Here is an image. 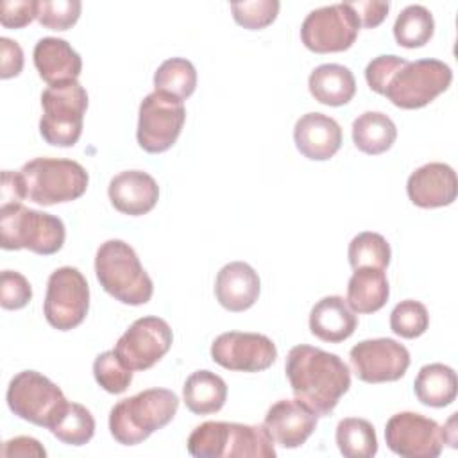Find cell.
Segmentation results:
<instances>
[{"instance_id":"6da1fadb","label":"cell","mask_w":458,"mask_h":458,"mask_svg":"<svg viewBox=\"0 0 458 458\" xmlns=\"http://www.w3.org/2000/svg\"><path fill=\"white\" fill-rule=\"evenodd\" d=\"M284 372L293 395L318 417L329 415L351 386V370L338 354L306 344L290 349Z\"/></svg>"},{"instance_id":"7a4b0ae2","label":"cell","mask_w":458,"mask_h":458,"mask_svg":"<svg viewBox=\"0 0 458 458\" xmlns=\"http://www.w3.org/2000/svg\"><path fill=\"white\" fill-rule=\"evenodd\" d=\"M179 397L168 388H147L118 401L109 411L111 437L122 445H136L165 428L177 413Z\"/></svg>"},{"instance_id":"3957f363","label":"cell","mask_w":458,"mask_h":458,"mask_svg":"<svg viewBox=\"0 0 458 458\" xmlns=\"http://www.w3.org/2000/svg\"><path fill=\"white\" fill-rule=\"evenodd\" d=\"M188 453L195 458H274V440L261 424L206 420L188 437Z\"/></svg>"},{"instance_id":"277c9868","label":"cell","mask_w":458,"mask_h":458,"mask_svg":"<svg viewBox=\"0 0 458 458\" xmlns=\"http://www.w3.org/2000/svg\"><path fill=\"white\" fill-rule=\"evenodd\" d=\"M23 197L39 204L54 206L72 202L88 190L89 175L73 159L34 157L18 170Z\"/></svg>"},{"instance_id":"5b68a950","label":"cell","mask_w":458,"mask_h":458,"mask_svg":"<svg viewBox=\"0 0 458 458\" xmlns=\"http://www.w3.org/2000/svg\"><path fill=\"white\" fill-rule=\"evenodd\" d=\"M95 274L100 286L122 304L141 306L154 293L150 276L141 267L136 250L123 240L100 243L95 256Z\"/></svg>"},{"instance_id":"8992f818","label":"cell","mask_w":458,"mask_h":458,"mask_svg":"<svg viewBox=\"0 0 458 458\" xmlns=\"http://www.w3.org/2000/svg\"><path fill=\"white\" fill-rule=\"evenodd\" d=\"M66 238L59 216L25 208L21 202L0 206V245L5 250L29 249L41 256L61 250Z\"/></svg>"},{"instance_id":"52a82bcc","label":"cell","mask_w":458,"mask_h":458,"mask_svg":"<svg viewBox=\"0 0 458 458\" xmlns=\"http://www.w3.org/2000/svg\"><path fill=\"white\" fill-rule=\"evenodd\" d=\"M41 138L54 147H73L84 125L88 93L79 81L48 86L41 93Z\"/></svg>"},{"instance_id":"ba28073f","label":"cell","mask_w":458,"mask_h":458,"mask_svg":"<svg viewBox=\"0 0 458 458\" xmlns=\"http://www.w3.org/2000/svg\"><path fill=\"white\" fill-rule=\"evenodd\" d=\"M453 82L449 64L440 59L406 61L390 75L383 95L401 109H420L431 104Z\"/></svg>"},{"instance_id":"9c48e42d","label":"cell","mask_w":458,"mask_h":458,"mask_svg":"<svg viewBox=\"0 0 458 458\" xmlns=\"http://www.w3.org/2000/svg\"><path fill=\"white\" fill-rule=\"evenodd\" d=\"M9 410L36 426L52 429L68 410L63 390L38 370L18 372L7 386Z\"/></svg>"},{"instance_id":"30bf717a","label":"cell","mask_w":458,"mask_h":458,"mask_svg":"<svg viewBox=\"0 0 458 458\" xmlns=\"http://www.w3.org/2000/svg\"><path fill=\"white\" fill-rule=\"evenodd\" d=\"M186 122L184 102L165 91L148 93L138 111V145L150 154L168 150L179 138Z\"/></svg>"},{"instance_id":"8fae6325","label":"cell","mask_w":458,"mask_h":458,"mask_svg":"<svg viewBox=\"0 0 458 458\" xmlns=\"http://www.w3.org/2000/svg\"><path fill=\"white\" fill-rule=\"evenodd\" d=\"M89 310V286L75 267L54 270L47 283L43 313L57 331H70L82 324Z\"/></svg>"},{"instance_id":"7c38bea8","label":"cell","mask_w":458,"mask_h":458,"mask_svg":"<svg viewBox=\"0 0 458 458\" xmlns=\"http://www.w3.org/2000/svg\"><path fill=\"white\" fill-rule=\"evenodd\" d=\"M358 30L360 20L351 4H333L308 13L301 25V41L315 54L344 52L356 41Z\"/></svg>"},{"instance_id":"4fadbf2b","label":"cell","mask_w":458,"mask_h":458,"mask_svg":"<svg viewBox=\"0 0 458 458\" xmlns=\"http://www.w3.org/2000/svg\"><path fill=\"white\" fill-rule=\"evenodd\" d=\"M174 333L166 320L148 315L134 320L118 338L114 351L122 363L134 370L154 367L172 347Z\"/></svg>"},{"instance_id":"5bb4252c","label":"cell","mask_w":458,"mask_h":458,"mask_svg":"<svg viewBox=\"0 0 458 458\" xmlns=\"http://www.w3.org/2000/svg\"><path fill=\"white\" fill-rule=\"evenodd\" d=\"M385 440L404 458H437L445 444L442 426L417 411H399L386 420Z\"/></svg>"},{"instance_id":"9a60e30c","label":"cell","mask_w":458,"mask_h":458,"mask_svg":"<svg viewBox=\"0 0 458 458\" xmlns=\"http://www.w3.org/2000/svg\"><path fill=\"white\" fill-rule=\"evenodd\" d=\"M211 358L227 370L261 372L274 365L277 347L261 333L227 331L213 340Z\"/></svg>"},{"instance_id":"2e32d148","label":"cell","mask_w":458,"mask_h":458,"mask_svg":"<svg viewBox=\"0 0 458 458\" xmlns=\"http://www.w3.org/2000/svg\"><path fill=\"white\" fill-rule=\"evenodd\" d=\"M358 379L365 383H390L401 379L410 367L408 349L394 338H370L349 351Z\"/></svg>"},{"instance_id":"e0dca14e","label":"cell","mask_w":458,"mask_h":458,"mask_svg":"<svg viewBox=\"0 0 458 458\" xmlns=\"http://www.w3.org/2000/svg\"><path fill=\"white\" fill-rule=\"evenodd\" d=\"M317 422L318 415L295 397L274 403L265 415L263 426L276 444L295 449L311 437Z\"/></svg>"},{"instance_id":"ac0fdd59","label":"cell","mask_w":458,"mask_h":458,"mask_svg":"<svg viewBox=\"0 0 458 458\" xmlns=\"http://www.w3.org/2000/svg\"><path fill=\"white\" fill-rule=\"evenodd\" d=\"M406 193L415 206L424 209L449 206L458 195L456 172L447 163H426L410 174Z\"/></svg>"},{"instance_id":"d6986e66","label":"cell","mask_w":458,"mask_h":458,"mask_svg":"<svg viewBox=\"0 0 458 458\" xmlns=\"http://www.w3.org/2000/svg\"><path fill=\"white\" fill-rule=\"evenodd\" d=\"M297 150L311 161H327L342 147L340 123L324 113H306L293 127Z\"/></svg>"},{"instance_id":"ffe728a7","label":"cell","mask_w":458,"mask_h":458,"mask_svg":"<svg viewBox=\"0 0 458 458\" xmlns=\"http://www.w3.org/2000/svg\"><path fill=\"white\" fill-rule=\"evenodd\" d=\"M113 208L129 216H140L154 209L159 199L156 179L143 170H123L107 186Z\"/></svg>"},{"instance_id":"44dd1931","label":"cell","mask_w":458,"mask_h":458,"mask_svg":"<svg viewBox=\"0 0 458 458\" xmlns=\"http://www.w3.org/2000/svg\"><path fill=\"white\" fill-rule=\"evenodd\" d=\"M261 283L258 272L245 261H231L224 265L215 281V295L227 311H245L259 297Z\"/></svg>"},{"instance_id":"7402d4cb","label":"cell","mask_w":458,"mask_h":458,"mask_svg":"<svg viewBox=\"0 0 458 458\" xmlns=\"http://www.w3.org/2000/svg\"><path fill=\"white\" fill-rule=\"evenodd\" d=\"M32 57L39 77L48 86L77 81L82 72L81 55L61 38H41L34 47Z\"/></svg>"},{"instance_id":"603a6c76","label":"cell","mask_w":458,"mask_h":458,"mask_svg":"<svg viewBox=\"0 0 458 458\" xmlns=\"http://www.w3.org/2000/svg\"><path fill=\"white\" fill-rule=\"evenodd\" d=\"M358 326V317L340 295L322 297L310 311V331L322 342L340 344L347 340Z\"/></svg>"},{"instance_id":"cb8c5ba5","label":"cell","mask_w":458,"mask_h":458,"mask_svg":"<svg viewBox=\"0 0 458 458\" xmlns=\"http://www.w3.org/2000/svg\"><path fill=\"white\" fill-rule=\"evenodd\" d=\"M390 295L388 279L383 268L361 267L354 268L347 283L345 302L354 313H376L379 311Z\"/></svg>"},{"instance_id":"d4e9b609","label":"cell","mask_w":458,"mask_h":458,"mask_svg":"<svg viewBox=\"0 0 458 458\" xmlns=\"http://www.w3.org/2000/svg\"><path fill=\"white\" fill-rule=\"evenodd\" d=\"M311 97L324 106H345L356 93V81L352 72L336 63L317 66L308 79Z\"/></svg>"},{"instance_id":"484cf974","label":"cell","mask_w":458,"mask_h":458,"mask_svg":"<svg viewBox=\"0 0 458 458\" xmlns=\"http://www.w3.org/2000/svg\"><path fill=\"white\" fill-rule=\"evenodd\" d=\"M182 399L191 413L209 415L225 404L227 385L211 370H195L184 381Z\"/></svg>"},{"instance_id":"4316f807","label":"cell","mask_w":458,"mask_h":458,"mask_svg":"<svg viewBox=\"0 0 458 458\" xmlns=\"http://www.w3.org/2000/svg\"><path fill=\"white\" fill-rule=\"evenodd\" d=\"M413 392L424 406H449L458 392L456 372L444 363H428L419 370L413 381Z\"/></svg>"},{"instance_id":"83f0119b","label":"cell","mask_w":458,"mask_h":458,"mask_svg":"<svg viewBox=\"0 0 458 458\" xmlns=\"http://www.w3.org/2000/svg\"><path fill=\"white\" fill-rule=\"evenodd\" d=\"M352 141L358 150L377 156L392 148L397 138V127L392 118L381 111H365L352 122Z\"/></svg>"},{"instance_id":"f1b7e54d","label":"cell","mask_w":458,"mask_h":458,"mask_svg":"<svg viewBox=\"0 0 458 458\" xmlns=\"http://www.w3.org/2000/svg\"><path fill=\"white\" fill-rule=\"evenodd\" d=\"M435 32V20L428 7L420 4L406 5L395 18L394 38L399 47L419 48L424 47Z\"/></svg>"},{"instance_id":"f546056e","label":"cell","mask_w":458,"mask_h":458,"mask_svg":"<svg viewBox=\"0 0 458 458\" xmlns=\"http://www.w3.org/2000/svg\"><path fill=\"white\" fill-rule=\"evenodd\" d=\"M335 438L345 458H372L377 453L376 429L367 419H342L336 426Z\"/></svg>"},{"instance_id":"4dcf8cb0","label":"cell","mask_w":458,"mask_h":458,"mask_svg":"<svg viewBox=\"0 0 458 458\" xmlns=\"http://www.w3.org/2000/svg\"><path fill=\"white\" fill-rule=\"evenodd\" d=\"M197 88V70L184 57H170L163 61L154 73V91H165L172 97L186 100Z\"/></svg>"},{"instance_id":"1f68e13d","label":"cell","mask_w":458,"mask_h":458,"mask_svg":"<svg viewBox=\"0 0 458 458\" xmlns=\"http://www.w3.org/2000/svg\"><path fill=\"white\" fill-rule=\"evenodd\" d=\"M347 258L352 268L361 267H374V268H386L392 258L390 243L385 240L383 234L363 231L356 234L347 249Z\"/></svg>"},{"instance_id":"d6a6232c","label":"cell","mask_w":458,"mask_h":458,"mask_svg":"<svg viewBox=\"0 0 458 458\" xmlns=\"http://www.w3.org/2000/svg\"><path fill=\"white\" fill-rule=\"evenodd\" d=\"M50 433L63 444L84 445L95 435V419L86 406L79 403H70L68 410L50 429Z\"/></svg>"},{"instance_id":"836d02e7","label":"cell","mask_w":458,"mask_h":458,"mask_svg":"<svg viewBox=\"0 0 458 458\" xmlns=\"http://www.w3.org/2000/svg\"><path fill=\"white\" fill-rule=\"evenodd\" d=\"M429 326V315L422 302L415 299H404L397 302L390 313V327L401 338H417L426 333Z\"/></svg>"},{"instance_id":"e575fe53","label":"cell","mask_w":458,"mask_h":458,"mask_svg":"<svg viewBox=\"0 0 458 458\" xmlns=\"http://www.w3.org/2000/svg\"><path fill=\"white\" fill-rule=\"evenodd\" d=\"M95 381L109 394H122L132 383V370L118 358L116 351L100 352L93 361Z\"/></svg>"},{"instance_id":"d590c367","label":"cell","mask_w":458,"mask_h":458,"mask_svg":"<svg viewBox=\"0 0 458 458\" xmlns=\"http://www.w3.org/2000/svg\"><path fill=\"white\" fill-rule=\"evenodd\" d=\"M82 11L79 0H38L39 25L50 30H66L77 23Z\"/></svg>"},{"instance_id":"8d00e7d4","label":"cell","mask_w":458,"mask_h":458,"mask_svg":"<svg viewBox=\"0 0 458 458\" xmlns=\"http://www.w3.org/2000/svg\"><path fill=\"white\" fill-rule=\"evenodd\" d=\"M281 4L277 0H250V2H233L231 13L238 25L249 30H259L268 27L279 13Z\"/></svg>"},{"instance_id":"74e56055","label":"cell","mask_w":458,"mask_h":458,"mask_svg":"<svg viewBox=\"0 0 458 458\" xmlns=\"http://www.w3.org/2000/svg\"><path fill=\"white\" fill-rule=\"evenodd\" d=\"M32 299V286L29 279L16 270H4L0 274V304L4 310H21Z\"/></svg>"},{"instance_id":"f35d334b","label":"cell","mask_w":458,"mask_h":458,"mask_svg":"<svg viewBox=\"0 0 458 458\" xmlns=\"http://www.w3.org/2000/svg\"><path fill=\"white\" fill-rule=\"evenodd\" d=\"M38 16V0H4L0 23L7 29H21Z\"/></svg>"},{"instance_id":"ab89813d","label":"cell","mask_w":458,"mask_h":458,"mask_svg":"<svg viewBox=\"0 0 458 458\" xmlns=\"http://www.w3.org/2000/svg\"><path fill=\"white\" fill-rule=\"evenodd\" d=\"M403 57L394 55V54H385V55H377L374 57L367 68H365V81L369 84V88L379 95H383L385 86L390 79V75L394 73V70L401 64Z\"/></svg>"},{"instance_id":"60d3db41","label":"cell","mask_w":458,"mask_h":458,"mask_svg":"<svg viewBox=\"0 0 458 458\" xmlns=\"http://www.w3.org/2000/svg\"><path fill=\"white\" fill-rule=\"evenodd\" d=\"M0 77L11 79L21 73L23 70V50L18 41H13L5 36L0 38Z\"/></svg>"},{"instance_id":"b9f144b4","label":"cell","mask_w":458,"mask_h":458,"mask_svg":"<svg viewBox=\"0 0 458 458\" xmlns=\"http://www.w3.org/2000/svg\"><path fill=\"white\" fill-rule=\"evenodd\" d=\"M349 4L360 20V27H365V29H374L379 23H383L390 9L388 2L367 0V2H349Z\"/></svg>"},{"instance_id":"7bdbcfd3","label":"cell","mask_w":458,"mask_h":458,"mask_svg":"<svg viewBox=\"0 0 458 458\" xmlns=\"http://www.w3.org/2000/svg\"><path fill=\"white\" fill-rule=\"evenodd\" d=\"M2 456L13 458V456H38V458H45L47 451L45 447L39 444V440L32 438V437H14L4 442L2 445Z\"/></svg>"}]
</instances>
